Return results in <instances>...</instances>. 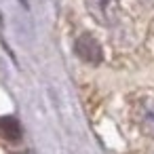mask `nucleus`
Listing matches in <instances>:
<instances>
[{
	"label": "nucleus",
	"mask_w": 154,
	"mask_h": 154,
	"mask_svg": "<svg viewBox=\"0 0 154 154\" xmlns=\"http://www.w3.org/2000/svg\"><path fill=\"white\" fill-rule=\"evenodd\" d=\"M21 135L23 131L15 116H0V137L7 141H19Z\"/></svg>",
	"instance_id": "7ed1b4c3"
},
{
	"label": "nucleus",
	"mask_w": 154,
	"mask_h": 154,
	"mask_svg": "<svg viewBox=\"0 0 154 154\" xmlns=\"http://www.w3.org/2000/svg\"><path fill=\"white\" fill-rule=\"evenodd\" d=\"M87 5V11L91 13V17L110 28L118 21V15H120V9H118V0H85Z\"/></svg>",
	"instance_id": "f257e3e1"
},
{
	"label": "nucleus",
	"mask_w": 154,
	"mask_h": 154,
	"mask_svg": "<svg viewBox=\"0 0 154 154\" xmlns=\"http://www.w3.org/2000/svg\"><path fill=\"white\" fill-rule=\"evenodd\" d=\"M141 129H143V133H146V135L154 137V106L146 108L143 118H141Z\"/></svg>",
	"instance_id": "20e7f679"
},
{
	"label": "nucleus",
	"mask_w": 154,
	"mask_h": 154,
	"mask_svg": "<svg viewBox=\"0 0 154 154\" xmlns=\"http://www.w3.org/2000/svg\"><path fill=\"white\" fill-rule=\"evenodd\" d=\"M74 49H76V55L91 66H97L101 61V47H99V42L95 40L93 34H80L76 38Z\"/></svg>",
	"instance_id": "f03ea898"
}]
</instances>
